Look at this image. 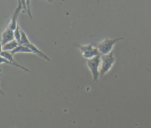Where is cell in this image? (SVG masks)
Instances as JSON below:
<instances>
[{
	"mask_svg": "<svg viewBox=\"0 0 151 128\" xmlns=\"http://www.w3.org/2000/svg\"><path fill=\"white\" fill-rule=\"evenodd\" d=\"M115 61L116 58L114 55L113 51L105 55L101 54V63L100 67V77L103 76L110 70Z\"/></svg>",
	"mask_w": 151,
	"mask_h": 128,
	"instance_id": "cell-1",
	"label": "cell"
},
{
	"mask_svg": "<svg viewBox=\"0 0 151 128\" xmlns=\"http://www.w3.org/2000/svg\"><path fill=\"white\" fill-rule=\"evenodd\" d=\"M101 63V54L87 60V65L90 71L94 81L99 80L100 76V67Z\"/></svg>",
	"mask_w": 151,
	"mask_h": 128,
	"instance_id": "cell-2",
	"label": "cell"
},
{
	"mask_svg": "<svg viewBox=\"0 0 151 128\" xmlns=\"http://www.w3.org/2000/svg\"><path fill=\"white\" fill-rule=\"evenodd\" d=\"M123 37H119L114 39H109L105 38L102 41L97 44L96 47L98 48L100 54L101 55H105L111 52L113 50V48L116 43L118 41L123 40Z\"/></svg>",
	"mask_w": 151,
	"mask_h": 128,
	"instance_id": "cell-3",
	"label": "cell"
},
{
	"mask_svg": "<svg viewBox=\"0 0 151 128\" xmlns=\"http://www.w3.org/2000/svg\"><path fill=\"white\" fill-rule=\"evenodd\" d=\"M76 47L78 48L83 57L87 60L91 59L99 54L100 52L96 46H94L92 44L86 45L76 44Z\"/></svg>",
	"mask_w": 151,
	"mask_h": 128,
	"instance_id": "cell-4",
	"label": "cell"
},
{
	"mask_svg": "<svg viewBox=\"0 0 151 128\" xmlns=\"http://www.w3.org/2000/svg\"><path fill=\"white\" fill-rule=\"evenodd\" d=\"M14 55H12L10 51H1V64H2V63L5 64H8L9 65H11L12 66H15L16 67L21 68L22 70H24L25 71L28 72L29 70L25 67L22 66V65L18 64L17 63L14 58H13Z\"/></svg>",
	"mask_w": 151,
	"mask_h": 128,
	"instance_id": "cell-5",
	"label": "cell"
},
{
	"mask_svg": "<svg viewBox=\"0 0 151 128\" xmlns=\"http://www.w3.org/2000/svg\"><path fill=\"white\" fill-rule=\"evenodd\" d=\"M22 9V1H18V5L17 6V8H15L14 14L12 15V18L11 21L9 22L8 27L10 29H11L12 30L14 31L17 26V18L20 12V11H21V9Z\"/></svg>",
	"mask_w": 151,
	"mask_h": 128,
	"instance_id": "cell-6",
	"label": "cell"
},
{
	"mask_svg": "<svg viewBox=\"0 0 151 128\" xmlns=\"http://www.w3.org/2000/svg\"><path fill=\"white\" fill-rule=\"evenodd\" d=\"M14 31L12 30L7 27V28L1 34V46H3L4 45L14 40Z\"/></svg>",
	"mask_w": 151,
	"mask_h": 128,
	"instance_id": "cell-7",
	"label": "cell"
},
{
	"mask_svg": "<svg viewBox=\"0 0 151 128\" xmlns=\"http://www.w3.org/2000/svg\"><path fill=\"white\" fill-rule=\"evenodd\" d=\"M24 45L28 47L32 51V53L37 54V55L40 56V57L45 59V60H47L48 61H50V58L46 54H45L42 51H41L40 49H38L34 44L31 43V42H29V43H28L27 44H25Z\"/></svg>",
	"mask_w": 151,
	"mask_h": 128,
	"instance_id": "cell-8",
	"label": "cell"
},
{
	"mask_svg": "<svg viewBox=\"0 0 151 128\" xmlns=\"http://www.w3.org/2000/svg\"><path fill=\"white\" fill-rule=\"evenodd\" d=\"M19 43L17 41L14 39V40L6 43V44L1 46V51H11L17 48L19 45Z\"/></svg>",
	"mask_w": 151,
	"mask_h": 128,
	"instance_id": "cell-9",
	"label": "cell"
},
{
	"mask_svg": "<svg viewBox=\"0 0 151 128\" xmlns=\"http://www.w3.org/2000/svg\"><path fill=\"white\" fill-rule=\"evenodd\" d=\"M12 55H14L15 54L17 53H19V52H22V53H32V51L27 46L22 45V44H19L17 48H15L14 50H13L12 51H10Z\"/></svg>",
	"mask_w": 151,
	"mask_h": 128,
	"instance_id": "cell-10",
	"label": "cell"
},
{
	"mask_svg": "<svg viewBox=\"0 0 151 128\" xmlns=\"http://www.w3.org/2000/svg\"><path fill=\"white\" fill-rule=\"evenodd\" d=\"M21 28L19 27V24H17L16 29L14 30V37L15 39L17 41L19 44H21Z\"/></svg>",
	"mask_w": 151,
	"mask_h": 128,
	"instance_id": "cell-11",
	"label": "cell"
},
{
	"mask_svg": "<svg viewBox=\"0 0 151 128\" xmlns=\"http://www.w3.org/2000/svg\"><path fill=\"white\" fill-rule=\"evenodd\" d=\"M21 44L22 45H25L27 44L28 43H29L30 42V41L28 39V36L27 35V34H25V32L21 29Z\"/></svg>",
	"mask_w": 151,
	"mask_h": 128,
	"instance_id": "cell-12",
	"label": "cell"
},
{
	"mask_svg": "<svg viewBox=\"0 0 151 128\" xmlns=\"http://www.w3.org/2000/svg\"><path fill=\"white\" fill-rule=\"evenodd\" d=\"M148 65H149V66H151V64H148Z\"/></svg>",
	"mask_w": 151,
	"mask_h": 128,
	"instance_id": "cell-13",
	"label": "cell"
}]
</instances>
